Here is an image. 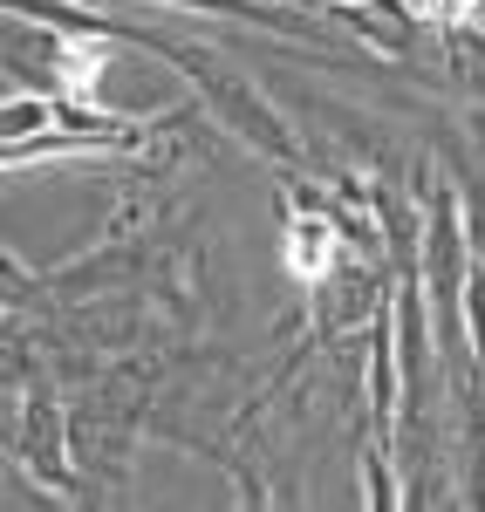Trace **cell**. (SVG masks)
<instances>
[{"instance_id":"2","label":"cell","mask_w":485,"mask_h":512,"mask_svg":"<svg viewBox=\"0 0 485 512\" xmlns=\"http://www.w3.org/2000/svg\"><path fill=\"white\" fill-rule=\"evenodd\" d=\"M410 7H417L424 21H465V14H472V0H410Z\"/></svg>"},{"instance_id":"1","label":"cell","mask_w":485,"mask_h":512,"mask_svg":"<svg viewBox=\"0 0 485 512\" xmlns=\"http://www.w3.org/2000/svg\"><path fill=\"white\" fill-rule=\"evenodd\" d=\"M328 253H335V233H328L322 219H294V226H287V267L301 280H322Z\"/></svg>"}]
</instances>
